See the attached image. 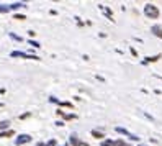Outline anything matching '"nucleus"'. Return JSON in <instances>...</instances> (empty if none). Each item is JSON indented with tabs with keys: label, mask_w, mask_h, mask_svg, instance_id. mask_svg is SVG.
<instances>
[{
	"label": "nucleus",
	"mask_w": 162,
	"mask_h": 146,
	"mask_svg": "<svg viewBox=\"0 0 162 146\" xmlns=\"http://www.w3.org/2000/svg\"><path fill=\"white\" fill-rule=\"evenodd\" d=\"M116 131H118V133H123V135H126V136H129L131 140H134V141H137V140H139V138H137L136 135H131V133L128 131V130H125V128H116Z\"/></svg>",
	"instance_id": "obj_2"
},
{
	"label": "nucleus",
	"mask_w": 162,
	"mask_h": 146,
	"mask_svg": "<svg viewBox=\"0 0 162 146\" xmlns=\"http://www.w3.org/2000/svg\"><path fill=\"white\" fill-rule=\"evenodd\" d=\"M0 12L5 13V12H8V8H7V7H0Z\"/></svg>",
	"instance_id": "obj_12"
},
{
	"label": "nucleus",
	"mask_w": 162,
	"mask_h": 146,
	"mask_svg": "<svg viewBox=\"0 0 162 146\" xmlns=\"http://www.w3.org/2000/svg\"><path fill=\"white\" fill-rule=\"evenodd\" d=\"M7 126H8V121H2L0 123V128H7Z\"/></svg>",
	"instance_id": "obj_11"
},
{
	"label": "nucleus",
	"mask_w": 162,
	"mask_h": 146,
	"mask_svg": "<svg viewBox=\"0 0 162 146\" xmlns=\"http://www.w3.org/2000/svg\"><path fill=\"white\" fill-rule=\"evenodd\" d=\"M152 33L156 35V36L162 38V26H159V25H154V26H152Z\"/></svg>",
	"instance_id": "obj_5"
},
{
	"label": "nucleus",
	"mask_w": 162,
	"mask_h": 146,
	"mask_svg": "<svg viewBox=\"0 0 162 146\" xmlns=\"http://www.w3.org/2000/svg\"><path fill=\"white\" fill-rule=\"evenodd\" d=\"M102 146H115V141H110V140H107V141L102 143Z\"/></svg>",
	"instance_id": "obj_8"
},
{
	"label": "nucleus",
	"mask_w": 162,
	"mask_h": 146,
	"mask_svg": "<svg viewBox=\"0 0 162 146\" xmlns=\"http://www.w3.org/2000/svg\"><path fill=\"white\" fill-rule=\"evenodd\" d=\"M48 146H56V141H54V140H51V141L48 143Z\"/></svg>",
	"instance_id": "obj_13"
},
{
	"label": "nucleus",
	"mask_w": 162,
	"mask_h": 146,
	"mask_svg": "<svg viewBox=\"0 0 162 146\" xmlns=\"http://www.w3.org/2000/svg\"><path fill=\"white\" fill-rule=\"evenodd\" d=\"M92 135H93V136H97V138H103V135L98 133V131H92Z\"/></svg>",
	"instance_id": "obj_10"
},
{
	"label": "nucleus",
	"mask_w": 162,
	"mask_h": 146,
	"mask_svg": "<svg viewBox=\"0 0 162 146\" xmlns=\"http://www.w3.org/2000/svg\"><path fill=\"white\" fill-rule=\"evenodd\" d=\"M144 13H146L149 18H157V17H159L157 7H154V5H151V4H147V5L144 7Z\"/></svg>",
	"instance_id": "obj_1"
},
{
	"label": "nucleus",
	"mask_w": 162,
	"mask_h": 146,
	"mask_svg": "<svg viewBox=\"0 0 162 146\" xmlns=\"http://www.w3.org/2000/svg\"><path fill=\"white\" fill-rule=\"evenodd\" d=\"M38 146H44V145H43V143H38Z\"/></svg>",
	"instance_id": "obj_14"
},
{
	"label": "nucleus",
	"mask_w": 162,
	"mask_h": 146,
	"mask_svg": "<svg viewBox=\"0 0 162 146\" xmlns=\"http://www.w3.org/2000/svg\"><path fill=\"white\" fill-rule=\"evenodd\" d=\"M12 135H13V131H5V133L0 135V138H7V136H12Z\"/></svg>",
	"instance_id": "obj_9"
},
{
	"label": "nucleus",
	"mask_w": 162,
	"mask_h": 146,
	"mask_svg": "<svg viewBox=\"0 0 162 146\" xmlns=\"http://www.w3.org/2000/svg\"><path fill=\"white\" fill-rule=\"evenodd\" d=\"M29 140H31V138H29L28 135H20V136L17 138V141H15V143H17V145H23V143H28Z\"/></svg>",
	"instance_id": "obj_3"
},
{
	"label": "nucleus",
	"mask_w": 162,
	"mask_h": 146,
	"mask_svg": "<svg viewBox=\"0 0 162 146\" xmlns=\"http://www.w3.org/2000/svg\"><path fill=\"white\" fill-rule=\"evenodd\" d=\"M12 56L13 58H26V59H38L36 56H29V54H25V53H12Z\"/></svg>",
	"instance_id": "obj_4"
},
{
	"label": "nucleus",
	"mask_w": 162,
	"mask_h": 146,
	"mask_svg": "<svg viewBox=\"0 0 162 146\" xmlns=\"http://www.w3.org/2000/svg\"><path fill=\"white\" fill-rule=\"evenodd\" d=\"M115 146H129V145H128V143H125L123 140H118V141L115 143Z\"/></svg>",
	"instance_id": "obj_7"
},
{
	"label": "nucleus",
	"mask_w": 162,
	"mask_h": 146,
	"mask_svg": "<svg viewBox=\"0 0 162 146\" xmlns=\"http://www.w3.org/2000/svg\"><path fill=\"white\" fill-rule=\"evenodd\" d=\"M71 143H72L74 146H79V145H82V143H80V140H79L77 136H75V135H72V136H71Z\"/></svg>",
	"instance_id": "obj_6"
},
{
	"label": "nucleus",
	"mask_w": 162,
	"mask_h": 146,
	"mask_svg": "<svg viewBox=\"0 0 162 146\" xmlns=\"http://www.w3.org/2000/svg\"><path fill=\"white\" fill-rule=\"evenodd\" d=\"M80 146H88V145H85V143H82V145H80Z\"/></svg>",
	"instance_id": "obj_15"
}]
</instances>
